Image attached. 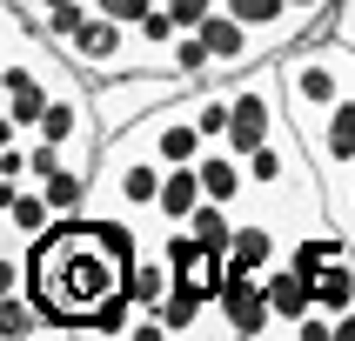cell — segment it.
Masks as SVG:
<instances>
[{
    "label": "cell",
    "mask_w": 355,
    "mask_h": 341,
    "mask_svg": "<svg viewBox=\"0 0 355 341\" xmlns=\"http://www.w3.org/2000/svg\"><path fill=\"white\" fill-rule=\"evenodd\" d=\"M215 328L221 335H275L282 315H275V301H268V281L261 275H241V268H228V281H221V295H215Z\"/></svg>",
    "instance_id": "1"
},
{
    "label": "cell",
    "mask_w": 355,
    "mask_h": 341,
    "mask_svg": "<svg viewBox=\"0 0 355 341\" xmlns=\"http://www.w3.org/2000/svg\"><path fill=\"white\" fill-rule=\"evenodd\" d=\"M60 54L74 60L80 74H135V27H121V20H107V14H87L80 34L67 40Z\"/></svg>",
    "instance_id": "2"
},
{
    "label": "cell",
    "mask_w": 355,
    "mask_h": 341,
    "mask_svg": "<svg viewBox=\"0 0 355 341\" xmlns=\"http://www.w3.org/2000/svg\"><path fill=\"white\" fill-rule=\"evenodd\" d=\"M201 201H208V187H201V167L195 160H181V167H168L161 174V228H188V214H195Z\"/></svg>",
    "instance_id": "3"
},
{
    "label": "cell",
    "mask_w": 355,
    "mask_h": 341,
    "mask_svg": "<svg viewBox=\"0 0 355 341\" xmlns=\"http://www.w3.org/2000/svg\"><path fill=\"white\" fill-rule=\"evenodd\" d=\"M195 167H201V187H208V201H228V208H241V201H248V160H241V154H228V147H208Z\"/></svg>",
    "instance_id": "4"
},
{
    "label": "cell",
    "mask_w": 355,
    "mask_h": 341,
    "mask_svg": "<svg viewBox=\"0 0 355 341\" xmlns=\"http://www.w3.org/2000/svg\"><path fill=\"white\" fill-rule=\"evenodd\" d=\"M168 288H175V268H168V255L148 241V248H141V261L128 268V295H135L141 308H161V295H168Z\"/></svg>",
    "instance_id": "5"
},
{
    "label": "cell",
    "mask_w": 355,
    "mask_h": 341,
    "mask_svg": "<svg viewBox=\"0 0 355 341\" xmlns=\"http://www.w3.org/2000/svg\"><path fill=\"white\" fill-rule=\"evenodd\" d=\"M161 0H94V14H107V20H121V27H135V20H148Z\"/></svg>",
    "instance_id": "6"
},
{
    "label": "cell",
    "mask_w": 355,
    "mask_h": 341,
    "mask_svg": "<svg viewBox=\"0 0 355 341\" xmlns=\"http://www.w3.org/2000/svg\"><path fill=\"white\" fill-rule=\"evenodd\" d=\"M161 7H168V14H175V20H181V27H201V20L215 14L221 0H161Z\"/></svg>",
    "instance_id": "7"
}]
</instances>
